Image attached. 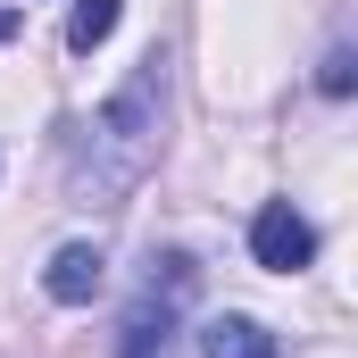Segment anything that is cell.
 <instances>
[{
  "label": "cell",
  "instance_id": "1",
  "mask_svg": "<svg viewBox=\"0 0 358 358\" xmlns=\"http://www.w3.org/2000/svg\"><path fill=\"white\" fill-rule=\"evenodd\" d=\"M159 142H167V50H150L125 84L108 92V108L92 125H76V142H67V192L92 200V208H117L159 167Z\"/></svg>",
  "mask_w": 358,
  "mask_h": 358
},
{
  "label": "cell",
  "instance_id": "2",
  "mask_svg": "<svg viewBox=\"0 0 358 358\" xmlns=\"http://www.w3.org/2000/svg\"><path fill=\"white\" fill-rule=\"evenodd\" d=\"M192 292H200V267H192L183 250H150V275L134 283V300H125V317H117V358H167Z\"/></svg>",
  "mask_w": 358,
  "mask_h": 358
},
{
  "label": "cell",
  "instance_id": "3",
  "mask_svg": "<svg viewBox=\"0 0 358 358\" xmlns=\"http://www.w3.org/2000/svg\"><path fill=\"white\" fill-rule=\"evenodd\" d=\"M250 259L267 275H300L308 259H317V225L292 208V200H267L259 217H250Z\"/></svg>",
  "mask_w": 358,
  "mask_h": 358
},
{
  "label": "cell",
  "instance_id": "4",
  "mask_svg": "<svg viewBox=\"0 0 358 358\" xmlns=\"http://www.w3.org/2000/svg\"><path fill=\"white\" fill-rule=\"evenodd\" d=\"M100 283H108V259H100V242H67V250H50V267H42V292H50L59 308H84Z\"/></svg>",
  "mask_w": 358,
  "mask_h": 358
},
{
  "label": "cell",
  "instance_id": "5",
  "mask_svg": "<svg viewBox=\"0 0 358 358\" xmlns=\"http://www.w3.org/2000/svg\"><path fill=\"white\" fill-rule=\"evenodd\" d=\"M200 358H283V342L259 317H208L200 325Z\"/></svg>",
  "mask_w": 358,
  "mask_h": 358
},
{
  "label": "cell",
  "instance_id": "6",
  "mask_svg": "<svg viewBox=\"0 0 358 358\" xmlns=\"http://www.w3.org/2000/svg\"><path fill=\"white\" fill-rule=\"evenodd\" d=\"M117 17H125V0H76V17H67V50H100V42L117 34Z\"/></svg>",
  "mask_w": 358,
  "mask_h": 358
},
{
  "label": "cell",
  "instance_id": "7",
  "mask_svg": "<svg viewBox=\"0 0 358 358\" xmlns=\"http://www.w3.org/2000/svg\"><path fill=\"white\" fill-rule=\"evenodd\" d=\"M350 50H325V76H317V92H334V100H342V92H350Z\"/></svg>",
  "mask_w": 358,
  "mask_h": 358
},
{
  "label": "cell",
  "instance_id": "8",
  "mask_svg": "<svg viewBox=\"0 0 358 358\" xmlns=\"http://www.w3.org/2000/svg\"><path fill=\"white\" fill-rule=\"evenodd\" d=\"M17 25H25V17H17V8H8V0H0V42H8V34H17Z\"/></svg>",
  "mask_w": 358,
  "mask_h": 358
}]
</instances>
